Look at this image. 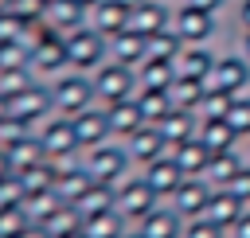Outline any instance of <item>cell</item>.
<instances>
[{
  "label": "cell",
  "mask_w": 250,
  "mask_h": 238,
  "mask_svg": "<svg viewBox=\"0 0 250 238\" xmlns=\"http://www.w3.org/2000/svg\"><path fill=\"white\" fill-rule=\"evenodd\" d=\"M188 8H195V12H207V16H215L219 8H223V0H184Z\"/></svg>",
  "instance_id": "obj_35"
},
{
  "label": "cell",
  "mask_w": 250,
  "mask_h": 238,
  "mask_svg": "<svg viewBox=\"0 0 250 238\" xmlns=\"http://www.w3.org/2000/svg\"><path fill=\"white\" fill-rule=\"evenodd\" d=\"M203 94H207V82H199V78H180V74H176V82L168 86L172 105H176V109H191V113L199 109Z\"/></svg>",
  "instance_id": "obj_26"
},
{
  "label": "cell",
  "mask_w": 250,
  "mask_h": 238,
  "mask_svg": "<svg viewBox=\"0 0 250 238\" xmlns=\"http://www.w3.org/2000/svg\"><path fill=\"white\" fill-rule=\"evenodd\" d=\"M113 203H117V211L125 215V222H141L148 211L160 207V195L137 176V179H121V183L113 187Z\"/></svg>",
  "instance_id": "obj_6"
},
{
  "label": "cell",
  "mask_w": 250,
  "mask_h": 238,
  "mask_svg": "<svg viewBox=\"0 0 250 238\" xmlns=\"http://www.w3.org/2000/svg\"><path fill=\"white\" fill-rule=\"evenodd\" d=\"M86 20H90V8L78 4V0H47V4H43V23H47L51 31H59V35L78 31Z\"/></svg>",
  "instance_id": "obj_10"
},
{
  "label": "cell",
  "mask_w": 250,
  "mask_h": 238,
  "mask_svg": "<svg viewBox=\"0 0 250 238\" xmlns=\"http://www.w3.org/2000/svg\"><path fill=\"white\" fill-rule=\"evenodd\" d=\"M195 140L211 152V156H219V152H234V140H238V133L227 125V121H199V129H195Z\"/></svg>",
  "instance_id": "obj_21"
},
{
  "label": "cell",
  "mask_w": 250,
  "mask_h": 238,
  "mask_svg": "<svg viewBox=\"0 0 250 238\" xmlns=\"http://www.w3.org/2000/svg\"><path fill=\"white\" fill-rule=\"evenodd\" d=\"M70 125H74V137H78V148H82V152H90V148H98V144L113 140V133H109V121H105V109H102V105L82 109L78 117H70Z\"/></svg>",
  "instance_id": "obj_9"
},
{
  "label": "cell",
  "mask_w": 250,
  "mask_h": 238,
  "mask_svg": "<svg viewBox=\"0 0 250 238\" xmlns=\"http://www.w3.org/2000/svg\"><path fill=\"white\" fill-rule=\"evenodd\" d=\"M227 191H234V195H238V199H242V203H246V199H250V164H242V168H238V172H234V179H230V183H227Z\"/></svg>",
  "instance_id": "obj_34"
},
{
  "label": "cell",
  "mask_w": 250,
  "mask_h": 238,
  "mask_svg": "<svg viewBox=\"0 0 250 238\" xmlns=\"http://www.w3.org/2000/svg\"><path fill=\"white\" fill-rule=\"evenodd\" d=\"M164 27H172V12L164 8V0H137L129 8V31L148 39V35H156Z\"/></svg>",
  "instance_id": "obj_11"
},
{
  "label": "cell",
  "mask_w": 250,
  "mask_h": 238,
  "mask_svg": "<svg viewBox=\"0 0 250 238\" xmlns=\"http://www.w3.org/2000/svg\"><path fill=\"white\" fill-rule=\"evenodd\" d=\"M246 164H250V156H246Z\"/></svg>",
  "instance_id": "obj_42"
},
{
  "label": "cell",
  "mask_w": 250,
  "mask_h": 238,
  "mask_svg": "<svg viewBox=\"0 0 250 238\" xmlns=\"http://www.w3.org/2000/svg\"><path fill=\"white\" fill-rule=\"evenodd\" d=\"M242 164H246L242 156H234V152H219V156H211V164H207L203 179H207L211 187H227V183L234 179V172H238Z\"/></svg>",
  "instance_id": "obj_29"
},
{
  "label": "cell",
  "mask_w": 250,
  "mask_h": 238,
  "mask_svg": "<svg viewBox=\"0 0 250 238\" xmlns=\"http://www.w3.org/2000/svg\"><path fill=\"white\" fill-rule=\"evenodd\" d=\"M137 234L141 238H184V218L172 207H156L137 222Z\"/></svg>",
  "instance_id": "obj_16"
},
{
  "label": "cell",
  "mask_w": 250,
  "mask_h": 238,
  "mask_svg": "<svg viewBox=\"0 0 250 238\" xmlns=\"http://www.w3.org/2000/svg\"><path fill=\"white\" fill-rule=\"evenodd\" d=\"M47 94H51V113H62V117H78L82 109L98 105L90 74L74 70V66H66L55 78H47Z\"/></svg>",
  "instance_id": "obj_1"
},
{
  "label": "cell",
  "mask_w": 250,
  "mask_h": 238,
  "mask_svg": "<svg viewBox=\"0 0 250 238\" xmlns=\"http://www.w3.org/2000/svg\"><path fill=\"white\" fill-rule=\"evenodd\" d=\"M78 4H86V8H94V4H98V0H78Z\"/></svg>",
  "instance_id": "obj_40"
},
{
  "label": "cell",
  "mask_w": 250,
  "mask_h": 238,
  "mask_svg": "<svg viewBox=\"0 0 250 238\" xmlns=\"http://www.w3.org/2000/svg\"><path fill=\"white\" fill-rule=\"evenodd\" d=\"M137 105H141V117L145 125H160L176 105L168 98V90H137Z\"/></svg>",
  "instance_id": "obj_27"
},
{
  "label": "cell",
  "mask_w": 250,
  "mask_h": 238,
  "mask_svg": "<svg viewBox=\"0 0 250 238\" xmlns=\"http://www.w3.org/2000/svg\"><path fill=\"white\" fill-rule=\"evenodd\" d=\"M250 86V62L242 55H227V59H215L211 74H207V90H227V94H238Z\"/></svg>",
  "instance_id": "obj_8"
},
{
  "label": "cell",
  "mask_w": 250,
  "mask_h": 238,
  "mask_svg": "<svg viewBox=\"0 0 250 238\" xmlns=\"http://www.w3.org/2000/svg\"><path fill=\"white\" fill-rule=\"evenodd\" d=\"M172 31L184 39V47L203 43V39H211V31H215V16H207V12H195V8H188V4H180V8L172 12Z\"/></svg>",
  "instance_id": "obj_12"
},
{
  "label": "cell",
  "mask_w": 250,
  "mask_h": 238,
  "mask_svg": "<svg viewBox=\"0 0 250 238\" xmlns=\"http://www.w3.org/2000/svg\"><path fill=\"white\" fill-rule=\"evenodd\" d=\"M227 125L238 133V137H250V98H234L230 113H227Z\"/></svg>",
  "instance_id": "obj_32"
},
{
  "label": "cell",
  "mask_w": 250,
  "mask_h": 238,
  "mask_svg": "<svg viewBox=\"0 0 250 238\" xmlns=\"http://www.w3.org/2000/svg\"><path fill=\"white\" fill-rule=\"evenodd\" d=\"M141 179H145V183H148L156 195H172V191H176V187H180L188 176L176 168V160H172V156H156V160H148V164H145Z\"/></svg>",
  "instance_id": "obj_15"
},
{
  "label": "cell",
  "mask_w": 250,
  "mask_h": 238,
  "mask_svg": "<svg viewBox=\"0 0 250 238\" xmlns=\"http://www.w3.org/2000/svg\"><path fill=\"white\" fill-rule=\"evenodd\" d=\"M168 156L176 160V168L184 172V176H203L207 172V164H211V152L191 137V140H184V144H176V148H168Z\"/></svg>",
  "instance_id": "obj_22"
},
{
  "label": "cell",
  "mask_w": 250,
  "mask_h": 238,
  "mask_svg": "<svg viewBox=\"0 0 250 238\" xmlns=\"http://www.w3.org/2000/svg\"><path fill=\"white\" fill-rule=\"evenodd\" d=\"M105 109V121H109V133L113 137H133L141 125H145V117H141V105H137V98H125V101H113V105H102Z\"/></svg>",
  "instance_id": "obj_18"
},
{
  "label": "cell",
  "mask_w": 250,
  "mask_h": 238,
  "mask_svg": "<svg viewBox=\"0 0 250 238\" xmlns=\"http://www.w3.org/2000/svg\"><path fill=\"white\" fill-rule=\"evenodd\" d=\"M62 47H66V66L86 70V74H94V70L109 59V39H105L102 31H94L90 23H82V27L70 31V35H62Z\"/></svg>",
  "instance_id": "obj_2"
},
{
  "label": "cell",
  "mask_w": 250,
  "mask_h": 238,
  "mask_svg": "<svg viewBox=\"0 0 250 238\" xmlns=\"http://www.w3.org/2000/svg\"><path fill=\"white\" fill-rule=\"evenodd\" d=\"M129 152H125V144H98V148H90L86 152V160H82V168L90 172V179L94 183H105V187H117L121 179H129Z\"/></svg>",
  "instance_id": "obj_4"
},
{
  "label": "cell",
  "mask_w": 250,
  "mask_h": 238,
  "mask_svg": "<svg viewBox=\"0 0 250 238\" xmlns=\"http://www.w3.org/2000/svg\"><path fill=\"white\" fill-rule=\"evenodd\" d=\"M176 82V62H160V59H145L137 66V90H168Z\"/></svg>",
  "instance_id": "obj_25"
},
{
  "label": "cell",
  "mask_w": 250,
  "mask_h": 238,
  "mask_svg": "<svg viewBox=\"0 0 250 238\" xmlns=\"http://www.w3.org/2000/svg\"><path fill=\"white\" fill-rule=\"evenodd\" d=\"M145 55H148V39L137 35V31H129V27L109 39V59L121 62V66H133V70H137V66L145 62Z\"/></svg>",
  "instance_id": "obj_17"
},
{
  "label": "cell",
  "mask_w": 250,
  "mask_h": 238,
  "mask_svg": "<svg viewBox=\"0 0 250 238\" xmlns=\"http://www.w3.org/2000/svg\"><path fill=\"white\" fill-rule=\"evenodd\" d=\"M211 66H215V55H211L203 43L184 47V51H180V59H176V74H180V78H199V82H207Z\"/></svg>",
  "instance_id": "obj_20"
},
{
  "label": "cell",
  "mask_w": 250,
  "mask_h": 238,
  "mask_svg": "<svg viewBox=\"0 0 250 238\" xmlns=\"http://www.w3.org/2000/svg\"><path fill=\"white\" fill-rule=\"evenodd\" d=\"M125 152H129L133 164H148L156 156H168V144H164V137H160L156 125H141L133 137H125Z\"/></svg>",
  "instance_id": "obj_14"
},
{
  "label": "cell",
  "mask_w": 250,
  "mask_h": 238,
  "mask_svg": "<svg viewBox=\"0 0 250 238\" xmlns=\"http://www.w3.org/2000/svg\"><path fill=\"white\" fill-rule=\"evenodd\" d=\"M35 137H39L47 160H74V156L82 152V148H78V137H74V125H70V117H62V113H51V117L35 129Z\"/></svg>",
  "instance_id": "obj_5"
},
{
  "label": "cell",
  "mask_w": 250,
  "mask_h": 238,
  "mask_svg": "<svg viewBox=\"0 0 250 238\" xmlns=\"http://www.w3.org/2000/svg\"><path fill=\"white\" fill-rule=\"evenodd\" d=\"M230 238H250V211H246V215L230 226Z\"/></svg>",
  "instance_id": "obj_36"
},
{
  "label": "cell",
  "mask_w": 250,
  "mask_h": 238,
  "mask_svg": "<svg viewBox=\"0 0 250 238\" xmlns=\"http://www.w3.org/2000/svg\"><path fill=\"white\" fill-rule=\"evenodd\" d=\"M246 211H250V199H246Z\"/></svg>",
  "instance_id": "obj_41"
},
{
  "label": "cell",
  "mask_w": 250,
  "mask_h": 238,
  "mask_svg": "<svg viewBox=\"0 0 250 238\" xmlns=\"http://www.w3.org/2000/svg\"><path fill=\"white\" fill-rule=\"evenodd\" d=\"M230 105H234V94H227V90H207L203 101H199V113H203V121H227Z\"/></svg>",
  "instance_id": "obj_31"
},
{
  "label": "cell",
  "mask_w": 250,
  "mask_h": 238,
  "mask_svg": "<svg viewBox=\"0 0 250 238\" xmlns=\"http://www.w3.org/2000/svg\"><path fill=\"white\" fill-rule=\"evenodd\" d=\"M184 238H223V226L211 222V218H191L184 226Z\"/></svg>",
  "instance_id": "obj_33"
},
{
  "label": "cell",
  "mask_w": 250,
  "mask_h": 238,
  "mask_svg": "<svg viewBox=\"0 0 250 238\" xmlns=\"http://www.w3.org/2000/svg\"><path fill=\"white\" fill-rule=\"evenodd\" d=\"M180 51H184V39H180L172 27H164V31H156V35H148V55H145V59L176 62V59H180Z\"/></svg>",
  "instance_id": "obj_30"
},
{
  "label": "cell",
  "mask_w": 250,
  "mask_h": 238,
  "mask_svg": "<svg viewBox=\"0 0 250 238\" xmlns=\"http://www.w3.org/2000/svg\"><path fill=\"white\" fill-rule=\"evenodd\" d=\"M129 8L133 4H125V0H98L94 8H90V27L94 31H102L105 39H113L117 31H125L129 27Z\"/></svg>",
  "instance_id": "obj_13"
},
{
  "label": "cell",
  "mask_w": 250,
  "mask_h": 238,
  "mask_svg": "<svg viewBox=\"0 0 250 238\" xmlns=\"http://www.w3.org/2000/svg\"><path fill=\"white\" fill-rule=\"evenodd\" d=\"M246 215V203L234 195V191H227V187H215L211 191V203H207V215L203 218H211V222H219L223 230H230L238 218Z\"/></svg>",
  "instance_id": "obj_19"
},
{
  "label": "cell",
  "mask_w": 250,
  "mask_h": 238,
  "mask_svg": "<svg viewBox=\"0 0 250 238\" xmlns=\"http://www.w3.org/2000/svg\"><path fill=\"white\" fill-rule=\"evenodd\" d=\"M211 191H215V187H211L203 176H188V179H184L168 199H172V211H176L180 218H188V222H191V218H203V215H207Z\"/></svg>",
  "instance_id": "obj_7"
},
{
  "label": "cell",
  "mask_w": 250,
  "mask_h": 238,
  "mask_svg": "<svg viewBox=\"0 0 250 238\" xmlns=\"http://www.w3.org/2000/svg\"><path fill=\"white\" fill-rule=\"evenodd\" d=\"M156 129H160V137H164V144H168V148H176V144H184V140H191L199 125H195V117H191V109H172V113H168V117H164V121H160Z\"/></svg>",
  "instance_id": "obj_23"
},
{
  "label": "cell",
  "mask_w": 250,
  "mask_h": 238,
  "mask_svg": "<svg viewBox=\"0 0 250 238\" xmlns=\"http://www.w3.org/2000/svg\"><path fill=\"white\" fill-rule=\"evenodd\" d=\"M242 59L250 62V31H242Z\"/></svg>",
  "instance_id": "obj_38"
},
{
  "label": "cell",
  "mask_w": 250,
  "mask_h": 238,
  "mask_svg": "<svg viewBox=\"0 0 250 238\" xmlns=\"http://www.w3.org/2000/svg\"><path fill=\"white\" fill-rule=\"evenodd\" d=\"M90 82H94L98 105H113V101L137 98V70H133V66H121V62H113V59H105V62L90 74Z\"/></svg>",
  "instance_id": "obj_3"
},
{
  "label": "cell",
  "mask_w": 250,
  "mask_h": 238,
  "mask_svg": "<svg viewBox=\"0 0 250 238\" xmlns=\"http://www.w3.org/2000/svg\"><path fill=\"white\" fill-rule=\"evenodd\" d=\"M82 234L86 238H121L125 234V215L117 207L113 211H102V215H94V218L82 222Z\"/></svg>",
  "instance_id": "obj_28"
},
{
  "label": "cell",
  "mask_w": 250,
  "mask_h": 238,
  "mask_svg": "<svg viewBox=\"0 0 250 238\" xmlns=\"http://www.w3.org/2000/svg\"><path fill=\"white\" fill-rule=\"evenodd\" d=\"M238 23H242V31H250V0L238 4Z\"/></svg>",
  "instance_id": "obj_37"
},
{
  "label": "cell",
  "mask_w": 250,
  "mask_h": 238,
  "mask_svg": "<svg viewBox=\"0 0 250 238\" xmlns=\"http://www.w3.org/2000/svg\"><path fill=\"white\" fill-rule=\"evenodd\" d=\"M74 211H78V218L86 222V218H94V215H102V211H113L117 203H113V187H105V183H90L74 203H70Z\"/></svg>",
  "instance_id": "obj_24"
},
{
  "label": "cell",
  "mask_w": 250,
  "mask_h": 238,
  "mask_svg": "<svg viewBox=\"0 0 250 238\" xmlns=\"http://www.w3.org/2000/svg\"><path fill=\"white\" fill-rule=\"evenodd\" d=\"M121 238H141V234H137V230H125V234H121Z\"/></svg>",
  "instance_id": "obj_39"
}]
</instances>
